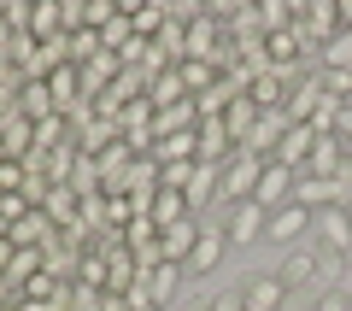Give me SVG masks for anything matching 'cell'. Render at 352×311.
Here are the masks:
<instances>
[{
    "mask_svg": "<svg viewBox=\"0 0 352 311\" xmlns=\"http://www.w3.org/2000/svg\"><path fill=\"white\" fill-rule=\"evenodd\" d=\"M346 194H352V176H305V171H294V206H305V212L346 206Z\"/></svg>",
    "mask_w": 352,
    "mask_h": 311,
    "instance_id": "obj_1",
    "label": "cell"
},
{
    "mask_svg": "<svg viewBox=\"0 0 352 311\" xmlns=\"http://www.w3.org/2000/svg\"><path fill=\"white\" fill-rule=\"evenodd\" d=\"M176 282H182V264H170V259H164L159 264V270H141L135 276V288H129V299H135V305H170V299H176Z\"/></svg>",
    "mask_w": 352,
    "mask_h": 311,
    "instance_id": "obj_2",
    "label": "cell"
},
{
    "mask_svg": "<svg viewBox=\"0 0 352 311\" xmlns=\"http://www.w3.org/2000/svg\"><path fill=\"white\" fill-rule=\"evenodd\" d=\"M264 164H270V159L235 153V159L223 164V182H217V194H223V200H235V206H241V200H252V194H258V176H264Z\"/></svg>",
    "mask_w": 352,
    "mask_h": 311,
    "instance_id": "obj_3",
    "label": "cell"
},
{
    "mask_svg": "<svg viewBox=\"0 0 352 311\" xmlns=\"http://www.w3.org/2000/svg\"><path fill=\"white\" fill-rule=\"evenodd\" d=\"M282 136H288V112H258V124H252V136L241 141V153H252V159H276V147H282Z\"/></svg>",
    "mask_w": 352,
    "mask_h": 311,
    "instance_id": "obj_4",
    "label": "cell"
},
{
    "mask_svg": "<svg viewBox=\"0 0 352 311\" xmlns=\"http://www.w3.org/2000/svg\"><path fill=\"white\" fill-rule=\"evenodd\" d=\"M252 200H258L264 212H282V206L294 200V171L270 159V164H264V176H258V194H252Z\"/></svg>",
    "mask_w": 352,
    "mask_h": 311,
    "instance_id": "obj_5",
    "label": "cell"
},
{
    "mask_svg": "<svg viewBox=\"0 0 352 311\" xmlns=\"http://www.w3.org/2000/svg\"><path fill=\"white\" fill-rule=\"evenodd\" d=\"M317 129L311 124H288V136H282V147H276V164H288V171H305V159H311V147H317Z\"/></svg>",
    "mask_w": 352,
    "mask_h": 311,
    "instance_id": "obj_6",
    "label": "cell"
},
{
    "mask_svg": "<svg viewBox=\"0 0 352 311\" xmlns=\"http://www.w3.org/2000/svg\"><path fill=\"white\" fill-rule=\"evenodd\" d=\"M270 229V212H264L258 200H241L235 212H229V241H258Z\"/></svg>",
    "mask_w": 352,
    "mask_h": 311,
    "instance_id": "obj_7",
    "label": "cell"
},
{
    "mask_svg": "<svg viewBox=\"0 0 352 311\" xmlns=\"http://www.w3.org/2000/svg\"><path fill=\"white\" fill-rule=\"evenodd\" d=\"M194 241H200V224H194V217H182V224L159 229V253H164V259H170V264H188Z\"/></svg>",
    "mask_w": 352,
    "mask_h": 311,
    "instance_id": "obj_8",
    "label": "cell"
},
{
    "mask_svg": "<svg viewBox=\"0 0 352 311\" xmlns=\"http://www.w3.org/2000/svg\"><path fill=\"white\" fill-rule=\"evenodd\" d=\"M147 217H153V229H170V224H182V217H194L188 212V194H182V188H159L153 206H147Z\"/></svg>",
    "mask_w": 352,
    "mask_h": 311,
    "instance_id": "obj_9",
    "label": "cell"
},
{
    "mask_svg": "<svg viewBox=\"0 0 352 311\" xmlns=\"http://www.w3.org/2000/svg\"><path fill=\"white\" fill-rule=\"evenodd\" d=\"M305 229H311V212L305 206H282V212H270V229H264V241H300Z\"/></svg>",
    "mask_w": 352,
    "mask_h": 311,
    "instance_id": "obj_10",
    "label": "cell"
},
{
    "mask_svg": "<svg viewBox=\"0 0 352 311\" xmlns=\"http://www.w3.org/2000/svg\"><path fill=\"white\" fill-rule=\"evenodd\" d=\"M340 171H346V147H340V136H323L305 159V176H340Z\"/></svg>",
    "mask_w": 352,
    "mask_h": 311,
    "instance_id": "obj_11",
    "label": "cell"
},
{
    "mask_svg": "<svg viewBox=\"0 0 352 311\" xmlns=\"http://www.w3.org/2000/svg\"><path fill=\"white\" fill-rule=\"evenodd\" d=\"M147 100H153V112H164V106H182V100H194V94H188V83H182V71H159L147 83Z\"/></svg>",
    "mask_w": 352,
    "mask_h": 311,
    "instance_id": "obj_12",
    "label": "cell"
},
{
    "mask_svg": "<svg viewBox=\"0 0 352 311\" xmlns=\"http://www.w3.org/2000/svg\"><path fill=\"white\" fill-rule=\"evenodd\" d=\"M282 276H252L247 288H241V299H247V311H282Z\"/></svg>",
    "mask_w": 352,
    "mask_h": 311,
    "instance_id": "obj_13",
    "label": "cell"
},
{
    "mask_svg": "<svg viewBox=\"0 0 352 311\" xmlns=\"http://www.w3.org/2000/svg\"><path fill=\"white\" fill-rule=\"evenodd\" d=\"M223 247H229V229H200V241H194V253H188V270H217Z\"/></svg>",
    "mask_w": 352,
    "mask_h": 311,
    "instance_id": "obj_14",
    "label": "cell"
},
{
    "mask_svg": "<svg viewBox=\"0 0 352 311\" xmlns=\"http://www.w3.org/2000/svg\"><path fill=\"white\" fill-rule=\"evenodd\" d=\"M12 106L30 118V124H41V118H53V112H59V106H53V94H47V83H24Z\"/></svg>",
    "mask_w": 352,
    "mask_h": 311,
    "instance_id": "obj_15",
    "label": "cell"
},
{
    "mask_svg": "<svg viewBox=\"0 0 352 311\" xmlns=\"http://www.w3.org/2000/svg\"><path fill=\"white\" fill-rule=\"evenodd\" d=\"M317 217H323V241H329L335 253H346V247H352V217H346V206H323Z\"/></svg>",
    "mask_w": 352,
    "mask_h": 311,
    "instance_id": "obj_16",
    "label": "cell"
},
{
    "mask_svg": "<svg viewBox=\"0 0 352 311\" xmlns=\"http://www.w3.org/2000/svg\"><path fill=\"white\" fill-rule=\"evenodd\" d=\"M223 124H229V136H235V147L252 136V124H258V106H252V94H235V106L223 112Z\"/></svg>",
    "mask_w": 352,
    "mask_h": 311,
    "instance_id": "obj_17",
    "label": "cell"
},
{
    "mask_svg": "<svg viewBox=\"0 0 352 311\" xmlns=\"http://www.w3.org/2000/svg\"><path fill=\"white\" fill-rule=\"evenodd\" d=\"M217 182H223V164H194V182H188V212L200 206V200L217 194Z\"/></svg>",
    "mask_w": 352,
    "mask_h": 311,
    "instance_id": "obj_18",
    "label": "cell"
},
{
    "mask_svg": "<svg viewBox=\"0 0 352 311\" xmlns=\"http://www.w3.org/2000/svg\"><path fill=\"white\" fill-rule=\"evenodd\" d=\"M317 59H323V71H352V30H340L335 41H323Z\"/></svg>",
    "mask_w": 352,
    "mask_h": 311,
    "instance_id": "obj_19",
    "label": "cell"
},
{
    "mask_svg": "<svg viewBox=\"0 0 352 311\" xmlns=\"http://www.w3.org/2000/svg\"><path fill=\"white\" fill-rule=\"evenodd\" d=\"M129 41H135V24H129V12H118L112 24L100 30V47H106V53H112V59H118V53H124Z\"/></svg>",
    "mask_w": 352,
    "mask_h": 311,
    "instance_id": "obj_20",
    "label": "cell"
},
{
    "mask_svg": "<svg viewBox=\"0 0 352 311\" xmlns=\"http://www.w3.org/2000/svg\"><path fill=\"white\" fill-rule=\"evenodd\" d=\"M176 71H182V83H188V94H206V88L217 83V65H206V59H182Z\"/></svg>",
    "mask_w": 352,
    "mask_h": 311,
    "instance_id": "obj_21",
    "label": "cell"
},
{
    "mask_svg": "<svg viewBox=\"0 0 352 311\" xmlns=\"http://www.w3.org/2000/svg\"><path fill=\"white\" fill-rule=\"evenodd\" d=\"M258 30H264V36H276V30H294V6H282V0L258 6Z\"/></svg>",
    "mask_w": 352,
    "mask_h": 311,
    "instance_id": "obj_22",
    "label": "cell"
},
{
    "mask_svg": "<svg viewBox=\"0 0 352 311\" xmlns=\"http://www.w3.org/2000/svg\"><path fill=\"white\" fill-rule=\"evenodd\" d=\"M311 276H317V253H311V247L294 253V259L282 264V288H288V282H311Z\"/></svg>",
    "mask_w": 352,
    "mask_h": 311,
    "instance_id": "obj_23",
    "label": "cell"
},
{
    "mask_svg": "<svg viewBox=\"0 0 352 311\" xmlns=\"http://www.w3.org/2000/svg\"><path fill=\"white\" fill-rule=\"evenodd\" d=\"M159 171H164L159 188H182V194H188V182H194V159H188V164H159Z\"/></svg>",
    "mask_w": 352,
    "mask_h": 311,
    "instance_id": "obj_24",
    "label": "cell"
},
{
    "mask_svg": "<svg viewBox=\"0 0 352 311\" xmlns=\"http://www.w3.org/2000/svg\"><path fill=\"white\" fill-rule=\"evenodd\" d=\"M212 311H247V299H241V294H217Z\"/></svg>",
    "mask_w": 352,
    "mask_h": 311,
    "instance_id": "obj_25",
    "label": "cell"
},
{
    "mask_svg": "<svg viewBox=\"0 0 352 311\" xmlns=\"http://www.w3.org/2000/svg\"><path fill=\"white\" fill-rule=\"evenodd\" d=\"M100 311H135V299H129V294H106Z\"/></svg>",
    "mask_w": 352,
    "mask_h": 311,
    "instance_id": "obj_26",
    "label": "cell"
},
{
    "mask_svg": "<svg viewBox=\"0 0 352 311\" xmlns=\"http://www.w3.org/2000/svg\"><path fill=\"white\" fill-rule=\"evenodd\" d=\"M12 253H18V247H12V235H0V276H6V264H12Z\"/></svg>",
    "mask_w": 352,
    "mask_h": 311,
    "instance_id": "obj_27",
    "label": "cell"
},
{
    "mask_svg": "<svg viewBox=\"0 0 352 311\" xmlns=\"http://www.w3.org/2000/svg\"><path fill=\"white\" fill-rule=\"evenodd\" d=\"M317 311H346V294H323V305Z\"/></svg>",
    "mask_w": 352,
    "mask_h": 311,
    "instance_id": "obj_28",
    "label": "cell"
},
{
    "mask_svg": "<svg viewBox=\"0 0 352 311\" xmlns=\"http://www.w3.org/2000/svg\"><path fill=\"white\" fill-rule=\"evenodd\" d=\"M340 30H352V0H340Z\"/></svg>",
    "mask_w": 352,
    "mask_h": 311,
    "instance_id": "obj_29",
    "label": "cell"
},
{
    "mask_svg": "<svg viewBox=\"0 0 352 311\" xmlns=\"http://www.w3.org/2000/svg\"><path fill=\"white\" fill-rule=\"evenodd\" d=\"M346 217H352V194H346Z\"/></svg>",
    "mask_w": 352,
    "mask_h": 311,
    "instance_id": "obj_30",
    "label": "cell"
},
{
    "mask_svg": "<svg viewBox=\"0 0 352 311\" xmlns=\"http://www.w3.org/2000/svg\"><path fill=\"white\" fill-rule=\"evenodd\" d=\"M135 311H159V305H135Z\"/></svg>",
    "mask_w": 352,
    "mask_h": 311,
    "instance_id": "obj_31",
    "label": "cell"
},
{
    "mask_svg": "<svg viewBox=\"0 0 352 311\" xmlns=\"http://www.w3.org/2000/svg\"><path fill=\"white\" fill-rule=\"evenodd\" d=\"M346 164H352V153H346Z\"/></svg>",
    "mask_w": 352,
    "mask_h": 311,
    "instance_id": "obj_32",
    "label": "cell"
}]
</instances>
